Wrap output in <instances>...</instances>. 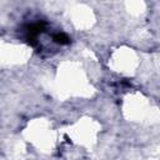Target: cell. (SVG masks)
Instances as JSON below:
<instances>
[{"instance_id":"1","label":"cell","mask_w":160,"mask_h":160,"mask_svg":"<svg viewBox=\"0 0 160 160\" xmlns=\"http://www.w3.org/2000/svg\"><path fill=\"white\" fill-rule=\"evenodd\" d=\"M52 39H54V41L55 42H58V44H68L69 41H70V39H69V36L68 35H65L64 32H58V34H55L54 36H52Z\"/></svg>"}]
</instances>
